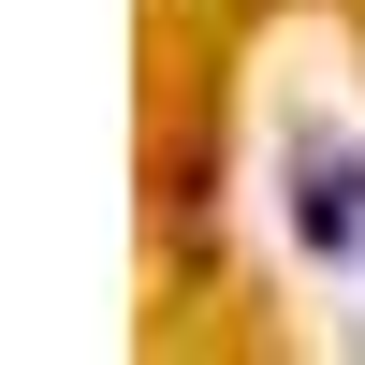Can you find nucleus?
I'll use <instances>...</instances> for the list:
<instances>
[{
    "label": "nucleus",
    "mask_w": 365,
    "mask_h": 365,
    "mask_svg": "<svg viewBox=\"0 0 365 365\" xmlns=\"http://www.w3.org/2000/svg\"><path fill=\"white\" fill-rule=\"evenodd\" d=\"M292 220H307V249H322V263H351V234H365V161H351V146H307Z\"/></svg>",
    "instance_id": "f257e3e1"
}]
</instances>
